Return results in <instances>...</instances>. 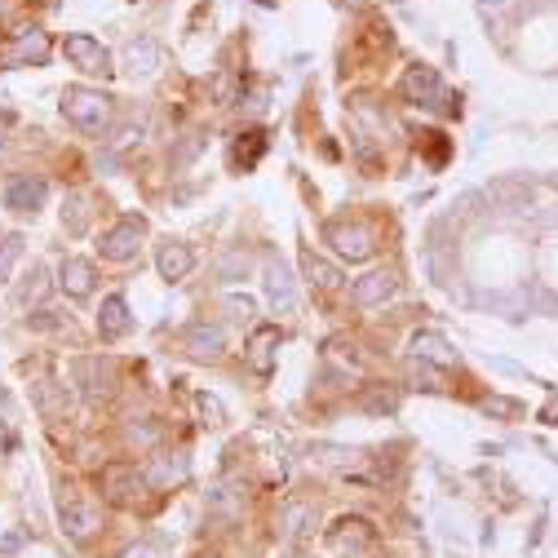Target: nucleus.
<instances>
[{
  "label": "nucleus",
  "instance_id": "nucleus-28",
  "mask_svg": "<svg viewBox=\"0 0 558 558\" xmlns=\"http://www.w3.org/2000/svg\"><path fill=\"white\" fill-rule=\"evenodd\" d=\"M200 412H209V417H213V426L222 421V408H218V399H209V395H200Z\"/></svg>",
  "mask_w": 558,
  "mask_h": 558
},
{
  "label": "nucleus",
  "instance_id": "nucleus-29",
  "mask_svg": "<svg viewBox=\"0 0 558 558\" xmlns=\"http://www.w3.org/2000/svg\"><path fill=\"white\" fill-rule=\"evenodd\" d=\"M124 558H169V554H160L155 546H133V550H129Z\"/></svg>",
  "mask_w": 558,
  "mask_h": 558
},
{
  "label": "nucleus",
  "instance_id": "nucleus-2",
  "mask_svg": "<svg viewBox=\"0 0 558 558\" xmlns=\"http://www.w3.org/2000/svg\"><path fill=\"white\" fill-rule=\"evenodd\" d=\"M142 492H146V479L129 461H112L103 470V496L112 505H133V501H142Z\"/></svg>",
  "mask_w": 558,
  "mask_h": 558
},
{
  "label": "nucleus",
  "instance_id": "nucleus-1",
  "mask_svg": "<svg viewBox=\"0 0 558 558\" xmlns=\"http://www.w3.org/2000/svg\"><path fill=\"white\" fill-rule=\"evenodd\" d=\"M62 112H67V120H71L76 129L103 133V129L112 124V98H103V94H94V89H67V94H62Z\"/></svg>",
  "mask_w": 558,
  "mask_h": 558
},
{
  "label": "nucleus",
  "instance_id": "nucleus-30",
  "mask_svg": "<svg viewBox=\"0 0 558 558\" xmlns=\"http://www.w3.org/2000/svg\"><path fill=\"white\" fill-rule=\"evenodd\" d=\"M483 408H487V412H501V417H505V412H514V404H510V399H487Z\"/></svg>",
  "mask_w": 558,
  "mask_h": 558
},
{
  "label": "nucleus",
  "instance_id": "nucleus-6",
  "mask_svg": "<svg viewBox=\"0 0 558 558\" xmlns=\"http://www.w3.org/2000/svg\"><path fill=\"white\" fill-rule=\"evenodd\" d=\"M142 235H146V222H142V218H124V222L103 239V257H107V262H129V257H137Z\"/></svg>",
  "mask_w": 558,
  "mask_h": 558
},
{
  "label": "nucleus",
  "instance_id": "nucleus-17",
  "mask_svg": "<svg viewBox=\"0 0 558 558\" xmlns=\"http://www.w3.org/2000/svg\"><path fill=\"white\" fill-rule=\"evenodd\" d=\"M412 354H417V363H439V368L452 363V346L439 333H417L412 337Z\"/></svg>",
  "mask_w": 558,
  "mask_h": 558
},
{
  "label": "nucleus",
  "instance_id": "nucleus-23",
  "mask_svg": "<svg viewBox=\"0 0 558 558\" xmlns=\"http://www.w3.org/2000/svg\"><path fill=\"white\" fill-rule=\"evenodd\" d=\"M209 505H213V510H218V514H226V519H235V514H239V505H244V492H239V496H235V487H218V492H213V501H209Z\"/></svg>",
  "mask_w": 558,
  "mask_h": 558
},
{
  "label": "nucleus",
  "instance_id": "nucleus-20",
  "mask_svg": "<svg viewBox=\"0 0 558 558\" xmlns=\"http://www.w3.org/2000/svg\"><path fill=\"white\" fill-rule=\"evenodd\" d=\"M302 271H306V279H311L315 288H337V284H341V271H337V266H329L324 257H315L311 248L302 253Z\"/></svg>",
  "mask_w": 558,
  "mask_h": 558
},
{
  "label": "nucleus",
  "instance_id": "nucleus-27",
  "mask_svg": "<svg viewBox=\"0 0 558 558\" xmlns=\"http://www.w3.org/2000/svg\"><path fill=\"white\" fill-rule=\"evenodd\" d=\"M226 315H230V320H248V315H253V302H248V297H226Z\"/></svg>",
  "mask_w": 558,
  "mask_h": 558
},
{
  "label": "nucleus",
  "instance_id": "nucleus-11",
  "mask_svg": "<svg viewBox=\"0 0 558 558\" xmlns=\"http://www.w3.org/2000/svg\"><path fill=\"white\" fill-rule=\"evenodd\" d=\"M266 293H271L275 315H288V311L297 306V288H293V275L284 271V262H275V266L266 271Z\"/></svg>",
  "mask_w": 558,
  "mask_h": 558
},
{
  "label": "nucleus",
  "instance_id": "nucleus-18",
  "mask_svg": "<svg viewBox=\"0 0 558 558\" xmlns=\"http://www.w3.org/2000/svg\"><path fill=\"white\" fill-rule=\"evenodd\" d=\"M191 262H196V257H191L187 244H164V248H160V275H164V279H182V275L191 271Z\"/></svg>",
  "mask_w": 558,
  "mask_h": 558
},
{
  "label": "nucleus",
  "instance_id": "nucleus-14",
  "mask_svg": "<svg viewBox=\"0 0 558 558\" xmlns=\"http://www.w3.org/2000/svg\"><path fill=\"white\" fill-rule=\"evenodd\" d=\"M49 58V36L45 31H22L18 40H13V49H9V62H45Z\"/></svg>",
  "mask_w": 558,
  "mask_h": 558
},
{
  "label": "nucleus",
  "instance_id": "nucleus-25",
  "mask_svg": "<svg viewBox=\"0 0 558 558\" xmlns=\"http://www.w3.org/2000/svg\"><path fill=\"white\" fill-rule=\"evenodd\" d=\"M182 474H187V465H182V461H173V465H169V461H155V470H151V479H155V483H178Z\"/></svg>",
  "mask_w": 558,
  "mask_h": 558
},
{
  "label": "nucleus",
  "instance_id": "nucleus-26",
  "mask_svg": "<svg viewBox=\"0 0 558 558\" xmlns=\"http://www.w3.org/2000/svg\"><path fill=\"white\" fill-rule=\"evenodd\" d=\"M67 230H71V235L85 230V200H71V204H67Z\"/></svg>",
  "mask_w": 558,
  "mask_h": 558
},
{
  "label": "nucleus",
  "instance_id": "nucleus-7",
  "mask_svg": "<svg viewBox=\"0 0 558 558\" xmlns=\"http://www.w3.org/2000/svg\"><path fill=\"white\" fill-rule=\"evenodd\" d=\"M395 288H399L395 271H372V275L350 284V297H354V306H381L386 297H395Z\"/></svg>",
  "mask_w": 558,
  "mask_h": 558
},
{
  "label": "nucleus",
  "instance_id": "nucleus-12",
  "mask_svg": "<svg viewBox=\"0 0 558 558\" xmlns=\"http://www.w3.org/2000/svg\"><path fill=\"white\" fill-rule=\"evenodd\" d=\"M275 350H279V329H257L248 337V368L253 372H271L275 368Z\"/></svg>",
  "mask_w": 558,
  "mask_h": 558
},
{
  "label": "nucleus",
  "instance_id": "nucleus-13",
  "mask_svg": "<svg viewBox=\"0 0 558 558\" xmlns=\"http://www.w3.org/2000/svg\"><path fill=\"white\" fill-rule=\"evenodd\" d=\"M226 346V337L218 324H196L191 333H187V350L196 354V359H218Z\"/></svg>",
  "mask_w": 558,
  "mask_h": 558
},
{
  "label": "nucleus",
  "instance_id": "nucleus-9",
  "mask_svg": "<svg viewBox=\"0 0 558 558\" xmlns=\"http://www.w3.org/2000/svg\"><path fill=\"white\" fill-rule=\"evenodd\" d=\"M45 196H49V187H45L40 178H13V182L4 187V204H9L13 213H36V209L45 204Z\"/></svg>",
  "mask_w": 558,
  "mask_h": 558
},
{
  "label": "nucleus",
  "instance_id": "nucleus-24",
  "mask_svg": "<svg viewBox=\"0 0 558 558\" xmlns=\"http://www.w3.org/2000/svg\"><path fill=\"white\" fill-rule=\"evenodd\" d=\"M244 137H248V142H244V151L235 146V164H239V169H248V164L262 155V146H266V137H262V133H244Z\"/></svg>",
  "mask_w": 558,
  "mask_h": 558
},
{
  "label": "nucleus",
  "instance_id": "nucleus-16",
  "mask_svg": "<svg viewBox=\"0 0 558 558\" xmlns=\"http://www.w3.org/2000/svg\"><path fill=\"white\" fill-rule=\"evenodd\" d=\"M62 288H67L71 297H89V288H94V266H89L85 257H67V262H62Z\"/></svg>",
  "mask_w": 558,
  "mask_h": 558
},
{
  "label": "nucleus",
  "instance_id": "nucleus-22",
  "mask_svg": "<svg viewBox=\"0 0 558 558\" xmlns=\"http://www.w3.org/2000/svg\"><path fill=\"white\" fill-rule=\"evenodd\" d=\"M18 257H22V235H4L0 239V284L9 279V271L18 266Z\"/></svg>",
  "mask_w": 558,
  "mask_h": 558
},
{
  "label": "nucleus",
  "instance_id": "nucleus-3",
  "mask_svg": "<svg viewBox=\"0 0 558 558\" xmlns=\"http://www.w3.org/2000/svg\"><path fill=\"white\" fill-rule=\"evenodd\" d=\"M372 541H377V532L368 528V519H337L333 528H329V546H333V554H368L372 550Z\"/></svg>",
  "mask_w": 558,
  "mask_h": 558
},
{
  "label": "nucleus",
  "instance_id": "nucleus-8",
  "mask_svg": "<svg viewBox=\"0 0 558 558\" xmlns=\"http://www.w3.org/2000/svg\"><path fill=\"white\" fill-rule=\"evenodd\" d=\"M98 528H103V519H98V505H94V501H67V505H62V532H67L71 541H89Z\"/></svg>",
  "mask_w": 558,
  "mask_h": 558
},
{
  "label": "nucleus",
  "instance_id": "nucleus-21",
  "mask_svg": "<svg viewBox=\"0 0 558 558\" xmlns=\"http://www.w3.org/2000/svg\"><path fill=\"white\" fill-rule=\"evenodd\" d=\"M129 67H133L137 76H151V71L160 67V49H155L151 40H137V45H129Z\"/></svg>",
  "mask_w": 558,
  "mask_h": 558
},
{
  "label": "nucleus",
  "instance_id": "nucleus-4",
  "mask_svg": "<svg viewBox=\"0 0 558 558\" xmlns=\"http://www.w3.org/2000/svg\"><path fill=\"white\" fill-rule=\"evenodd\" d=\"M329 239H333V248L346 257V262H359V257H368V253L377 248V230H372L368 222L329 226Z\"/></svg>",
  "mask_w": 558,
  "mask_h": 558
},
{
  "label": "nucleus",
  "instance_id": "nucleus-19",
  "mask_svg": "<svg viewBox=\"0 0 558 558\" xmlns=\"http://www.w3.org/2000/svg\"><path fill=\"white\" fill-rule=\"evenodd\" d=\"M311 523H315V510H311V505H297V501H293V505H284V510H279V528H284V537H288V541L306 537V532H311Z\"/></svg>",
  "mask_w": 558,
  "mask_h": 558
},
{
  "label": "nucleus",
  "instance_id": "nucleus-5",
  "mask_svg": "<svg viewBox=\"0 0 558 558\" xmlns=\"http://www.w3.org/2000/svg\"><path fill=\"white\" fill-rule=\"evenodd\" d=\"M62 54L80 67V71H94V76H112V54L94 40V36H67L62 40Z\"/></svg>",
  "mask_w": 558,
  "mask_h": 558
},
{
  "label": "nucleus",
  "instance_id": "nucleus-10",
  "mask_svg": "<svg viewBox=\"0 0 558 558\" xmlns=\"http://www.w3.org/2000/svg\"><path fill=\"white\" fill-rule=\"evenodd\" d=\"M404 94H408L412 103H421V107H444V80H439L430 67H417V71H408V80H404Z\"/></svg>",
  "mask_w": 558,
  "mask_h": 558
},
{
  "label": "nucleus",
  "instance_id": "nucleus-15",
  "mask_svg": "<svg viewBox=\"0 0 558 558\" xmlns=\"http://www.w3.org/2000/svg\"><path fill=\"white\" fill-rule=\"evenodd\" d=\"M98 333L107 337V341L129 333V306H124V297H107V302H103V311H98Z\"/></svg>",
  "mask_w": 558,
  "mask_h": 558
}]
</instances>
